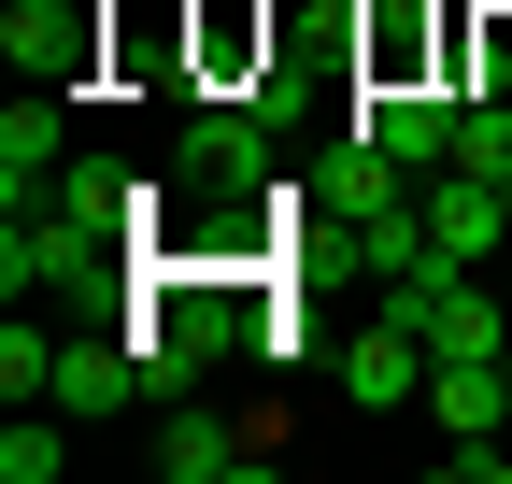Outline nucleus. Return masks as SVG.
Listing matches in <instances>:
<instances>
[{"label":"nucleus","mask_w":512,"mask_h":484,"mask_svg":"<svg viewBox=\"0 0 512 484\" xmlns=\"http://www.w3.org/2000/svg\"><path fill=\"white\" fill-rule=\"evenodd\" d=\"M143 371H157V356H143V328H114V342H57V413H128V399H143Z\"/></svg>","instance_id":"nucleus-7"},{"label":"nucleus","mask_w":512,"mask_h":484,"mask_svg":"<svg viewBox=\"0 0 512 484\" xmlns=\"http://www.w3.org/2000/svg\"><path fill=\"white\" fill-rule=\"evenodd\" d=\"M356 15H384V0H356Z\"/></svg>","instance_id":"nucleus-11"},{"label":"nucleus","mask_w":512,"mask_h":484,"mask_svg":"<svg viewBox=\"0 0 512 484\" xmlns=\"http://www.w3.org/2000/svg\"><path fill=\"white\" fill-rule=\"evenodd\" d=\"M342 399L356 413H399V399H427V342L370 299V328H342Z\"/></svg>","instance_id":"nucleus-4"},{"label":"nucleus","mask_w":512,"mask_h":484,"mask_svg":"<svg viewBox=\"0 0 512 484\" xmlns=\"http://www.w3.org/2000/svg\"><path fill=\"white\" fill-rule=\"evenodd\" d=\"M185 171H200V186H285V143H271V114L200 100L185 114Z\"/></svg>","instance_id":"nucleus-5"},{"label":"nucleus","mask_w":512,"mask_h":484,"mask_svg":"<svg viewBox=\"0 0 512 484\" xmlns=\"http://www.w3.org/2000/svg\"><path fill=\"white\" fill-rule=\"evenodd\" d=\"M456 114L470 100H441V86H370L356 100V143H384L399 171H456Z\"/></svg>","instance_id":"nucleus-2"},{"label":"nucleus","mask_w":512,"mask_h":484,"mask_svg":"<svg viewBox=\"0 0 512 484\" xmlns=\"http://www.w3.org/2000/svg\"><path fill=\"white\" fill-rule=\"evenodd\" d=\"M57 385V342L29 328V299H15V328H0V399H43Z\"/></svg>","instance_id":"nucleus-9"},{"label":"nucleus","mask_w":512,"mask_h":484,"mask_svg":"<svg viewBox=\"0 0 512 484\" xmlns=\"http://www.w3.org/2000/svg\"><path fill=\"white\" fill-rule=\"evenodd\" d=\"M57 456H72V442H57L43 413L15 399V428H0V484H57Z\"/></svg>","instance_id":"nucleus-10"},{"label":"nucleus","mask_w":512,"mask_h":484,"mask_svg":"<svg viewBox=\"0 0 512 484\" xmlns=\"http://www.w3.org/2000/svg\"><path fill=\"white\" fill-rule=\"evenodd\" d=\"M157 470H171V484H256V470H271V428H214V413H171V428H157Z\"/></svg>","instance_id":"nucleus-8"},{"label":"nucleus","mask_w":512,"mask_h":484,"mask_svg":"<svg viewBox=\"0 0 512 484\" xmlns=\"http://www.w3.org/2000/svg\"><path fill=\"white\" fill-rule=\"evenodd\" d=\"M86 43H100V0H15V15H0V57H15L29 86H72Z\"/></svg>","instance_id":"nucleus-6"},{"label":"nucleus","mask_w":512,"mask_h":484,"mask_svg":"<svg viewBox=\"0 0 512 484\" xmlns=\"http://www.w3.org/2000/svg\"><path fill=\"white\" fill-rule=\"evenodd\" d=\"M57 171H72V86L0 100V200H43Z\"/></svg>","instance_id":"nucleus-3"},{"label":"nucleus","mask_w":512,"mask_h":484,"mask_svg":"<svg viewBox=\"0 0 512 484\" xmlns=\"http://www.w3.org/2000/svg\"><path fill=\"white\" fill-rule=\"evenodd\" d=\"M498 242H512V171H427V257L484 271Z\"/></svg>","instance_id":"nucleus-1"}]
</instances>
